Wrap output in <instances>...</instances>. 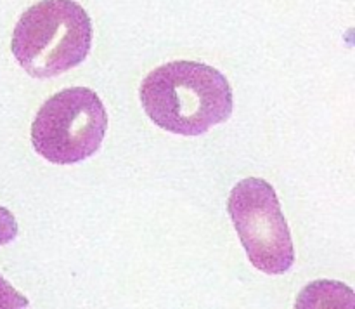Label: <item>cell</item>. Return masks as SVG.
Here are the masks:
<instances>
[{"instance_id":"6da1fadb","label":"cell","mask_w":355,"mask_h":309,"mask_svg":"<svg viewBox=\"0 0 355 309\" xmlns=\"http://www.w3.org/2000/svg\"><path fill=\"white\" fill-rule=\"evenodd\" d=\"M146 115L163 131L196 137L232 113V90L214 66L173 61L148 73L139 89Z\"/></svg>"},{"instance_id":"7a4b0ae2","label":"cell","mask_w":355,"mask_h":309,"mask_svg":"<svg viewBox=\"0 0 355 309\" xmlns=\"http://www.w3.org/2000/svg\"><path fill=\"white\" fill-rule=\"evenodd\" d=\"M92 21L75 0H40L23 12L12 33V54L33 78H52L87 59Z\"/></svg>"},{"instance_id":"3957f363","label":"cell","mask_w":355,"mask_h":309,"mask_svg":"<svg viewBox=\"0 0 355 309\" xmlns=\"http://www.w3.org/2000/svg\"><path fill=\"white\" fill-rule=\"evenodd\" d=\"M106 128L101 97L87 87H71L42 104L31 124V144L47 162L73 165L99 151Z\"/></svg>"},{"instance_id":"277c9868","label":"cell","mask_w":355,"mask_h":309,"mask_svg":"<svg viewBox=\"0 0 355 309\" xmlns=\"http://www.w3.org/2000/svg\"><path fill=\"white\" fill-rule=\"evenodd\" d=\"M250 262L266 274H284L295 262V249L276 190L259 177L243 179L227 201Z\"/></svg>"},{"instance_id":"5b68a950","label":"cell","mask_w":355,"mask_h":309,"mask_svg":"<svg viewBox=\"0 0 355 309\" xmlns=\"http://www.w3.org/2000/svg\"><path fill=\"white\" fill-rule=\"evenodd\" d=\"M26 306L28 299L23 297L9 281L0 276V309H21Z\"/></svg>"},{"instance_id":"8992f818","label":"cell","mask_w":355,"mask_h":309,"mask_svg":"<svg viewBox=\"0 0 355 309\" xmlns=\"http://www.w3.org/2000/svg\"><path fill=\"white\" fill-rule=\"evenodd\" d=\"M17 236L16 217L7 208L0 207V245H7Z\"/></svg>"}]
</instances>
